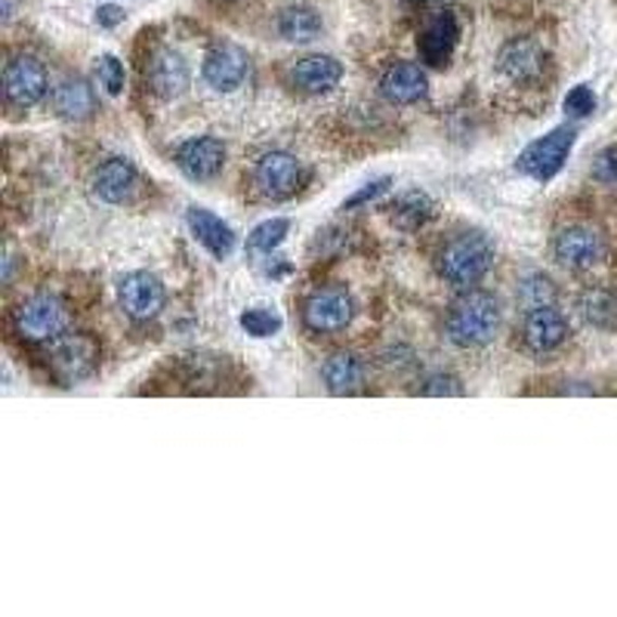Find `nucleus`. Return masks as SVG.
<instances>
[{
    "instance_id": "obj_11",
    "label": "nucleus",
    "mask_w": 617,
    "mask_h": 617,
    "mask_svg": "<svg viewBox=\"0 0 617 617\" xmlns=\"http://www.w3.org/2000/svg\"><path fill=\"white\" fill-rule=\"evenodd\" d=\"M521 340L534 355H546L568 340V318L556 306L531 308L521 325Z\"/></svg>"
},
{
    "instance_id": "obj_13",
    "label": "nucleus",
    "mask_w": 617,
    "mask_h": 617,
    "mask_svg": "<svg viewBox=\"0 0 617 617\" xmlns=\"http://www.w3.org/2000/svg\"><path fill=\"white\" fill-rule=\"evenodd\" d=\"M176 164L179 171L194 179V182H207L223 171L226 164V146L213 136H198L189 139L179 152H176Z\"/></svg>"
},
{
    "instance_id": "obj_29",
    "label": "nucleus",
    "mask_w": 617,
    "mask_h": 617,
    "mask_svg": "<svg viewBox=\"0 0 617 617\" xmlns=\"http://www.w3.org/2000/svg\"><path fill=\"white\" fill-rule=\"evenodd\" d=\"M565 115L568 117H590L596 112V97L587 84H578L575 90H568V97L562 102Z\"/></svg>"
},
{
    "instance_id": "obj_32",
    "label": "nucleus",
    "mask_w": 617,
    "mask_h": 617,
    "mask_svg": "<svg viewBox=\"0 0 617 617\" xmlns=\"http://www.w3.org/2000/svg\"><path fill=\"white\" fill-rule=\"evenodd\" d=\"M424 395H463V386L451 374H432L424 386Z\"/></svg>"
},
{
    "instance_id": "obj_27",
    "label": "nucleus",
    "mask_w": 617,
    "mask_h": 617,
    "mask_svg": "<svg viewBox=\"0 0 617 617\" xmlns=\"http://www.w3.org/2000/svg\"><path fill=\"white\" fill-rule=\"evenodd\" d=\"M281 315L278 312H272L266 306H256V308H248L244 315H241V328L248 330L251 337L256 340H266V337H275L278 330H281Z\"/></svg>"
},
{
    "instance_id": "obj_20",
    "label": "nucleus",
    "mask_w": 617,
    "mask_h": 617,
    "mask_svg": "<svg viewBox=\"0 0 617 617\" xmlns=\"http://www.w3.org/2000/svg\"><path fill=\"white\" fill-rule=\"evenodd\" d=\"M189 229L198 238V244H204L216 260H226L235 251V231L229 223H223L216 213L204 211V207H189Z\"/></svg>"
},
{
    "instance_id": "obj_15",
    "label": "nucleus",
    "mask_w": 617,
    "mask_h": 617,
    "mask_svg": "<svg viewBox=\"0 0 617 617\" xmlns=\"http://www.w3.org/2000/svg\"><path fill=\"white\" fill-rule=\"evenodd\" d=\"M340 77H343V65L333 56H306L290 68L293 87L303 90L306 97L330 93L340 84Z\"/></svg>"
},
{
    "instance_id": "obj_26",
    "label": "nucleus",
    "mask_w": 617,
    "mask_h": 617,
    "mask_svg": "<svg viewBox=\"0 0 617 617\" xmlns=\"http://www.w3.org/2000/svg\"><path fill=\"white\" fill-rule=\"evenodd\" d=\"M519 303L528 308V312L540 306H553V303H556V290L550 285V278H543V275H528V278L519 285Z\"/></svg>"
},
{
    "instance_id": "obj_30",
    "label": "nucleus",
    "mask_w": 617,
    "mask_h": 617,
    "mask_svg": "<svg viewBox=\"0 0 617 617\" xmlns=\"http://www.w3.org/2000/svg\"><path fill=\"white\" fill-rule=\"evenodd\" d=\"M593 176L602 186H617V146H608L593 164Z\"/></svg>"
},
{
    "instance_id": "obj_31",
    "label": "nucleus",
    "mask_w": 617,
    "mask_h": 617,
    "mask_svg": "<svg viewBox=\"0 0 617 617\" xmlns=\"http://www.w3.org/2000/svg\"><path fill=\"white\" fill-rule=\"evenodd\" d=\"M389 186H392V179L389 176H380V179H374V182H367L362 192H355L349 198L347 204H343V211H352V207H362L367 201H377L380 194L389 192Z\"/></svg>"
},
{
    "instance_id": "obj_16",
    "label": "nucleus",
    "mask_w": 617,
    "mask_h": 617,
    "mask_svg": "<svg viewBox=\"0 0 617 617\" xmlns=\"http://www.w3.org/2000/svg\"><path fill=\"white\" fill-rule=\"evenodd\" d=\"M149 87L154 97L176 99L189 87V65L176 50H158L149 62Z\"/></svg>"
},
{
    "instance_id": "obj_17",
    "label": "nucleus",
    "mask_w": 617,
    "mask_h": 617,
    "mask_svg": "<svg viewBox=\"0 0 617 617\" xmlns=\"http://www.w3.org/2000/svg\"><path fill=\"white\" fill-rule=\"evenodd\" d=\"M383 97L392 102V105H414L426 97L429 90V80H426V72L414 62H395L389 72L383 75V84H380Z\"/></svg>"
},
{
    "instance_id": "obj_3",
    "label": "nucleus",
    "mask_w": 617,
    "mask_h": 617,
    "mask_svg": "<svg viewBox=\"0 0 617 617\" xmlns=\"http://www.w3.org/2000/svg\"><path fill=\"white\" fill-rule=\"evenodd\" d=\"M68 308L53 293H35L16 308V333L25 343H53L65 333Z\"/></svg>"
},
{
    "instance_id": "obj_7",
    "label": "nucleus",
    "mask_w": 617,
    "mask_h": 617,
    "mask_svg": "<svg viewBox=\"0 0 617 617\" xmlns=\"http://www.w3.org/2000/svg\"><path fill=\"white\" fill-rule=\"evenodd\" d=\"M117 300L134 322H152L154 315H161L167 293L152 272H130L117 285Z\"/></svg>"
},
{
    "instance_id": "obj_18",
    "label": "nucleus",
    "mask_w": 617,
    "mask_h": 617,
    "mask_svg": "<svg viewBox=\"0 0 617 617\" xmlns=\"http://www.w3.org/2000/svg\"><path fill=\"white\" fill-rule=\"evenodd\" d=\"M139 186V176H136V167L124 158H112L105 161L102 167L93 176V192L105 201V204H124L130 201Z\"/></svg>"
},
{
    "instance_id": "obj_4",
    "label": "nucleus",
    "mask_w": 617,
    "mask_h": 617,
    "mask_svg": "<svg viewBox=\"0 0 617 617\" xmlns=\"http://www.w3.org/2000/svg\"><path fill=\"white\" fill-rule=\"evenodd\" d=\"M575 142H578L575 127L550 130L546 136L534 139L531 146H525V152L519 154V171L525 176H531L534 182H550L562 171V164L568 161Z\"/></svg>"
},
{
    "instance_id": "obj_24",
    "label": "nucleus",
    "mask_w": 617,
    "mask_h": 617,
    "mask_svg": "<svg viewBox=\"0 0 617 617\" xmlns=\"http://www.w3.org/2000/svg\"><path fill=\"white\" fill-rule=\"evenodd\" d=\"M436 213V204H432V198L426 192H405L395 204H392V219L399 223V226H405V229H417V226H424L426 219Z\"/></svg>"
},
{
    "instance_id": "obj_8",
    "label": "nucleus",
    "mask_w": 617,
    "mask_h": 617,
    "mask_svg": "<svg viewBox=\"0 0 617 617\" xmlns=\"http://www.w3.org/2000/svg\"><path fill=\"white\" fill-rule=\"evenodd\" d=\"M3 93L16 109H32L47 97V68L35 56H16L3 72Z\"/></svg>"
},
{
    "instance_id": "obj_33",
    "label": "nucleus",
    "mask_w": 617,
    "mask_h": 617,
    "mask_svg": "<svg viewBox=\"0 0 617 617\" xmlns=\"http://www.w3.org/2000/svg\"><path fill=\"white\" fill-rule=\"evenodd\" d=\"M97 22L102 25V28H115V25L124 22V10L115 7V3H102V7L97 10Z\"/></svg>"
},
{
    "instance_id": "obj_23",
    "label": "nucleus",
    "mask_w": 617,
    "mask_h": 617,
    "mask_svg": "<svg viewBox=\"0 0 617 617\" xmlns=\"http://www.w3.org/2000/svg\"><path fill=\"white\" fill-rule=\"evenodd\" d=\"M278 32L290 43H308V40H315L322 35V20L308 7H290L278 20Z\"/></svg>"
},
{
    "instance_id": "obj_1",
    "label": "nucleus",
    "mask_w": 617,
    "mask_h": 617,
    "mask_svg": "<svg viewBox=\"0 0 617 617\" xmlns=\"http://www.w3.org/2000/svg\"><path fill=\"white\" fill-rule=\"evenodd\" d=\"M501 328V303L484 290H466L448 312V337L463 349L491 343Z\"/></svg>"
},
{
    "instance_id": "obj_22",
    "label": "nucleus",
    "mask_w": 617,
    "mask_h": 617,
    "mask_svg": "<svg viewBox=\"0 0 617 617\" xmlns=\"http://www.w3.org/2000/svg\"><path fill=\"white\" fill-rule=\"evenodd\" d=\"M322 374H325V386H328L333 395H352V392H358L365 386V365L352 352L330 355Z\"/></svg>"
},
{
    "instance_id": "obj_28",
    "label": "nucleus",
    "mask_w": 617,
    "mask_h": 617,
    "mask_svg": "<svg viewBox=\"0 0 617 617\" xmlns=\"http://www.w3.org/2000/svg\"><path fill=\"white\" fill-rule=\"evenodd\" d=\"M99 84L105 87L109 97H121L124 93V62L117 56H102L97 65Z\"/></svg>"
},
{
    "instance_id": "obj_10",
    "label": "nucleus",
    "mask_w": 617,
    "mask_h": 617,
    "mask_svg": "<svg viewBox=\"0 0 617 617\" xmlns=\"http://www.w3.org/2000/svg\"><path fill=\"white\" fill-rule=\"evenodd\" d=\"M251 72V56L238 43H219L204 59V80L216 93H231L244 84Z\"/></svg>"
},
{
    "instance_id": "obj_14",
    "label": "nucleus",
    "mask_w": 617,
    "mask_h": 617,
    "mask_svg": "<svg viewBox=\"0 0 617 617\" xmlns=\"http://www.w3.org/2000/svg\"><path fill=\"white\" fill-rule=\"evenodd\" d=\"M457 38H461V25L454 20V13H439L432 20L426 22V28L420 32V40H417V50H420V59L432 68H442L454 56V47H457Z\"/></svg>"
},
{
    "instance_id": "obj_19",
    "label": "nucleus",
    "mask_w": 617,
    "mask_h": 617,
    "mask_svg": "<svg viewBox=\"0 0 617 617\" xmlns=\"http://www.w3.org/2000/svg\"><path fill=\"white\" fill-rule=\"evenodd\" d=\"M543 65H546V53H543L538 40L516 38L501 50V72L513 80H519V84L540 77Z\"/></svg>"
},
{
    "instance_id": "obj_21",
    "label": "nucleus",
    "mask_w": 617,
    "mask_h": 617,
    "mask_svg": "<svg viewBox=\"0 0 617 617\" xmlns=\"http://www.w3.org/2000/svg\"><path fill=\"white\" fill-rule=\"evenodd\" d=\"M53 109L65 121H87L97 112V93L84 77H65L53 90Z\"/></svg>"
},
{
    "instance_id": "obj_9",
    "label": "nucleus",
    "mask_w": 617,
    "mask_h": 617,
    "mask_svg": "<svg viewBox=\"0 0 617 617\" xmlns=\"http://www.w3.org/2000/svg\"><path fill=\"white\" fill-rule=\"evenodd\" d=\"M300 161L288 152H269L260 158L256 171H253V182L256 189L272 198V201H281L300 189Z\"/></svg>"
},
{
    "instance_id": "obj_6",
    "label": "nucleus",
    "mask_w": 617,
    "mask_h": 617,
    "mask_svg": "<svg viewBox=\"0 0 617 617\" xmlns=\"http://www.w3.org/2000/svg\"><path fill=\"white\" fill-rule=\"evenodd\" d=\"M355 318V303L347 288L315 290L303 306V322L312 333H340Z\"/></svg>"
},
{
    "instance_id": "obj_5",
    "label": "nucleus",
    "mask_w": 617,
    "mask_h": 617,
    "mask_svg": "<svg viewBox=\"0 0 617 617\" xmlns=\"http://www.w3.org/2000/svg\"><path fill=\"white\" fill-rule=\"evenodd\" d=\"M99 365V347L87 333H62L50 349V370L65 386L87 380Z\"/></svg>"
},
{
    "instance_id": "obj_2",
    "label": "nucleus",
    "mask_w": 617,
    "mask_h": 617,
    "mask_svg": "<svg viewBox=\"0 0 617 617\" xmlns=\"http://www.w3.org/2000/svg\"><path fill=\"white\" fill-rule=\"evenodd\" d=\"M491 266H494V244L484 231H463L444 244L439 256V275L457 290L479 285Z\"/></svg>"
},
{
    "instance_id": "obj_12",
    "label": "nucleus",
    "mask_w": 617,
    "mask_h": 617,
    "mask_svg": "<svg viewBox=\"0 0 617 617\" xmlns=\"http://www.w3.org/2000/svg\"><path fill=\"white\" fill-rule=\"evenodd\" d=\"M553 253L565 269H590L602 260L605 244H602L599 231L587 229V226H571V229H562L556 235Z\"/></svg>"
},
{
    "instance_id": "obj_25",
    "label": "nucleus",
    "mask_w": 617,
    "mask_h": 617,
    "mask_svg": "<svg viewBox=\"0 0 617 617\" xmlns=\"http://www.w3.org/2000/svg\"><path fill=\"white\" fill-rule=\"evenodd\" d=\"M288 231H290V219H285V216H275V219L260 223V226L251 231V251L272 253L281 241H285V238H288Z\"/></svg>"
}]
</instances>
